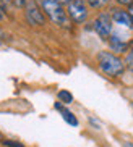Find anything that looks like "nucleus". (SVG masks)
<instances>
[{"instance_id": "obj_1", "label": "nucleus", "mask_w": 133, "mask_h": 147, "mask_svg": "<svg viewBox=\"0 0 133 147\" xmlns=\"http://www.w3.org/2000/svg\"><path fill=\"white\" fill-rule=\"evenodd\" d=\"M98 61H99V68L102 69L107 76H119V74L123 73L125 69L123 61L110 52H101L98 55Z\"/></svg>"}, {"instance_id": "obj_2", "label": "nucleus", "mask_w": 133, "mask_h": 147, "mask_svg": "<svg viewBox=\"0 0 133 147\" xmlns=\"http://www.w3.org/2000/svg\"><path fill=\"white\" fill-rule=\"evenodd\" d=\"M42 11L55 24H60V26H68L70 24L67 11L63 10V7L60 3H57L55 0H42Z\"/></svg>"}, {"instance_id": "obj_3", "label": "nucleus", "mask_w": 133, "mask_h": 147, "mask_svg": "<svg viewBox=\"0 0 133 147\" xmlns=\"http://www.w3.org/2000/svg\"><path fill=\"white\" fill-rule=\"evenodd\" d=\"M26 21L33 24V26H42L44 23H46V18H44V13L41 11V8L38 7L34 0H29L28 3H26Z\"/></svg>"}, {"instance_id": "obj_4", "label": "nucleus", "mask_w": 133, "mask_h": 147, "mask_svg": "<svg viewBox=\"0 0 133 147\" xmlns=\"http://www.w3.org/2000/svg\"><path fill=\"white\" fill-rule=\"evenodd\" d=\"M94 29L102 39L110 37V31H112V16L107 13H101L94 20Z\"/></svg>"}, {"instance_id": "obj_5", "label": "nucleus", "mask_w": 133, "mask_h": 147, "mask_svg": "<svg viewBox=\"0 0 133 147\" xmlns=\"http://www.w3.org/2000/svg\"><path fill=\"white\" fill-rule=\"evenodd\" d=\"M68 16L75 23H85L88 18V10H86L85 3H78V2L72 0L68 3Z\"/></svg>"}, {"instance_id": "obj_6", "label": "nucleus", "mask_w": 133, "mask_h": 147, "mask_svg": "<svg viewBox=\"0 0 133 147\" xmlns=\"http://www.w3.org/2000/svg\"><path fill=\"white\" fill-rule=\"evenodd\" d=\"M112 20L117 23V24H120V26H125V28H132L133 23H132V18H130L128 11H125V10H112Z\"/></svg>"}, {"instance_id": "obj_7", "label": "nucleus", "mask_w": 133, "mask_h": 147, "mask_svg": "<svg viewBox=\"0 0 133 147\" xmlns=\"http://www.w3.org/2000/svg\"><path fill=\"white\" fill-rule=\"evenodd\" d=\"M55 108L62 113V118H63V120L67 121V123H68L70 126H78V118L75 117V115H73L72 112H70L68 108L62 107V104H59V102H55Z\"/></svg>"}, {"instance_id": "obj_8", "label": "nucleus", "mask_w": 133, "mask_h": 147, "mask_svg": "<svg viewBox=\"0 0 133 147\" xmlns=\"http://www.w3.org/2000/svg\"><path fill=\"white\" fill-rule=\"evenodd\" d=\"M110 49L114 52H125L127 50V42L120 40V37H117V36H110Z\"/></svg>"}, {"instance_id": "obj_9", "label": "nucleus", "mask_w": 133, "mask_h": 147, "mask_svg": "<svg viewBox=\"0 0 133 147\" xmlns=\"http://www.w3.org/2000/svg\"><path fill=\"white\" fill-rule=\"evenodd\" d=\"M57 97H59V100H60V102H63V104H72V102H73V95L70 94L68 91H65V89L59 91Z\"/></svg>"}, {"instance_id": "obj_10", "label": "nucleus", "mask_w": 133, "mask_h": 147, "mask_svg": "<svg viewBox=\"0 0 133 147\" xmlns=\"http://www.w3.org/2000/svg\"><path fill=\"white\" fill-rule=\"evenodd\" d=\"M88 3H89V7H93V8H101V7H104V5L107 3L109 0H86Z\"/></svg>"}, {"instance_id": "obj_11", "label": "nucleus", "mask_w": 133, "mask_h": 147, "mask_svg": "<svg viewBox=\"0 0 133 147\" xmlns=\"http://www.w3.org/2000/svg\"><path fill=\"white\" fill-rule=\"evenodd\" d=\"M2 144H3L5 147H25L21 142H16V141H10V139H3V141H2Z\"/></svg>"}, {"instance_id": "obj_12", "label": "nucleus", "mask_w": 133, "mask_h": 147, "mask_svg": "<svg viewBox=\"0 0 133 147\" xmlns=\"http://www.w3.org/2000/svg\"><path fill=\"white\" fill-rule=\"evenodd\" d=\"M125 61H127V65L133 69V49H132V50H128V53H127V60H125Z\"/></svg>"}, {"instance_id": "obj_13", "label": "nucleus", "mask_w": 133, "mask_h": 147, "mask_svg": "<svg viewBox=\"0 0 133 147\" xmlns=\"http://www.w3.org/2000/svg\"><path fill=\"white\" fill-rule=\"evenodd\" d=\"M12 3L16 7V8H21V7H26L28 0H12Z\"/></svg>"}, {"instance_id": "obj_14", "label": "nucleus", "mask_w": 133, "mask_h": 147, "mask_svg": "<svg viewBox=\"0 0 133 147\" xmlns=\"http://www.w3.org/2000/svg\"><path fill=\"white\" fill-rule=\"evenodd\" d=\"M10 2H12V0H0V10H2V11L7 10V7H8Z\"/></svg>"}, {"instance_id": "obj_15", "label": "nucleus", "mask_w": 133, "mask_h": 147, "mask_svg": "<svg viewBox=\"0 0 133 147\" xmlns=\"http://www.w3.org/2000/svg\"><path fill=\"white\" fill-rule=\"evenodd\" d=\"M117 3H120V5H125V7H132L133 0H117Z\"/></svg>"}, {"instance_id": "obj_16", "label": "nucleus", "mask_w": 133, "mask_h": 147, "mask_svg": "<svg viewBox=\"0 0 133 147\" xmlns=\"http://www.w3.org/2000/svg\"><path fill=\"white\" fill-rule=\"evenodd\" d=\"M55 2H57V3H60V5H68L72 0H55Z\"/></svg>"}, {"instance_id": "obj_17", "label": "nucleus", "mask_w": 133, "mask_h": 147, "mask_svg": "<svg viewBox=\"0 0 133 147\" xmlns=\"http://www.w3.org/2000/svg\"><path fill=\"white\" fill-rule=\"evenodd\" d=\"M128 15H130V18H132V23H133V7L128 8Z\"/></svg>"}, {"instance_id": "obj_18", "label": "nucleus", "mask_w": 133, "mask_h": 147, "mask_svg": "<svg viewBox=\"0 0 133 147\" xmlns=\"http://www.w3.org/2000/svg\"><path fill=\"white\" fill-rule=\"evenodd\" d=\"M73 2H78V3H85L86 0H73Z\"/></svg>"}, {"instance_id": "obj_19", "label": "nucleus", "mask_w": 133, "mask_h": 147, "mask_svg": "<svg viewBox=\"0 0 133 147\" xmlns=\"http://www.w3.org/2000/svg\"><path fill=\"white\" fill-rule=\"evenodd\" d=\"M3 20V13H2V10H0V21Z\"/></svg>"}, {"instance_id": "obj_20", "label": "nucleus", "mask_w": 133, "mask_h": 147, "mask_svg": "<svg viewBox=\"0 0 133 147\" xmlns=\"http://www.w3.org/2000/svg\"><path fill=\"white\" fill-rule=\"evenodd\" d=\"M132 108H133V102H132Z\"/></svg>"}, {"instance_id": "obj_21", "label": "nucleus", "mask_w": 133, "mask_h": 147, "mask_svg": "<svg viewBox=\"0 0 133 147\" xmlns=\"http://www.w3.org/2000/svg\"><path fill=\"white\" fill-rule=\"evenodd\" d=\"M0 45H2V40H0Z\"/></svg>"}]
</instances>
